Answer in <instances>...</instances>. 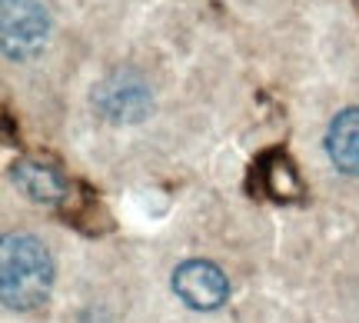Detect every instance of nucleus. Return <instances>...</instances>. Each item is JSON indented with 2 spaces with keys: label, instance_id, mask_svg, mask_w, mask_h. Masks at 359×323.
I'll return each mask as SVG.
<instances>
[{
  "label": "nucleus",
  "instance_id": "nucleus-1",
  "mask_svg": "<svg viewBox=\"0 0 359 323\" xmlns=\"http://www.w3.org/2000/svg\"><path fill=\"white\" fill-rule=\"evenodd\" d=\"M53 284V260L47 246L30 233H11L4 237L0 250V290L7 307L30 310L47 300Z\"/></svg>",
  "mask_w": 359,
  "mask_h": 323
},
{
  "label": "nucleus",
  "instance_id": "nucleus-2",
  "mask_svg": "<svg viewBox=\"0 0 359 323\" xmlns=\"http://www.w3.org/2000/svg\"><path fill=\"white\" fill-rule=\"evenodd\" d=\"M0 27H4V53L11 60H30L47 44L50 17L37 0H4Z\"/></svg>",
  "mask_w": 359,
  "mask_h": 323
},
{
  "label": "nucleus",
  "instance_id": "nucleus-3",
  "mask_svg": "<svg viewBox=\"0 0 359 323\" xmlns=\"http://www.w3.org/2000/svg\"><path fill=\"white\" fill-rule=\"evenodd\" d=\"M93 104L114 124H133V120L147 117L154 97H150V91H147V84L140 77H133V74H110L93 91Z\"/></svg>",
  "mask_w": 359,
  "mask_h": 323
},
{
  "label": "nucleus",
  "instance_id": "nucleus-4",
  "mask_svg": "<svg viewBox=\"0 0 359 323\" xmlns=\"http://www.w3.org/2000/svg\"><path fill=\"white\" fill-rule=\"evenodd\" d=\"M173 290L180 294L183 303H190L196 310H213V307H219L226 300L230 284H226L223 270L213 267V263H206V260H187L173 273Z\"/></svg>",
  "mask_w": 359,
  "mask_h": 323
},
{
  "label": "nucleus",
  "instance_id": "nucleus-5",
  "mask_svg": "<svg viewBox=\"0 0 359 323\" xmlns=\"http://www.w3.org/2000/svg\"><path fill=\"white\" fill-rule=\"evenodd\" d=\"M326 150L333 157V164L343 173L359 177V110H343L336 114V120L330 124L326 133Z\"/></svg>",
  "mask_w": 359,
  "mask_h": 323
},
{
  "label": "nucleus",
  "instance_id": "nucleus-6",
  "mask_svg": "<svg viewBox=\"0 0 359 323\" xmlns=\"http://www.w3.org/2000/svg\"><path fill=\"white\" fill-rule=\"evenodd\" d=\"M13 183L24 187L34 200H47V204L67 197L64 173L47 167V164H34V160H17V164H13Z\"/></svg>",
  "mask_w": 359,
  "mask_h": 323
}]
</instances>
